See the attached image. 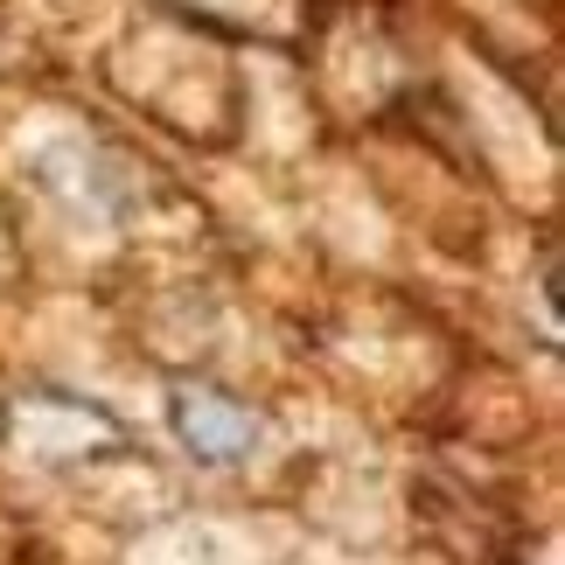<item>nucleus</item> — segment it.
I'll use <instances>...</instances> for the list:
<instances>
[{
	"instance_id": "1",
	"label": "nucleus",
	"mask_w": 565,
	"mask_h": 565,
	"mask_svg": "<svg viewBox=\"0 0 565 565\" xmlns=\"http://www.w3.org/2000/svg\"><path fill=\"white\" fill-rule=\"evenodd\" d=\"M175 433L189 440V454H203V461H237V454H252L258 419L224 405L216 391H182L175 398Z\"/></svg>"
}]
</instances>
